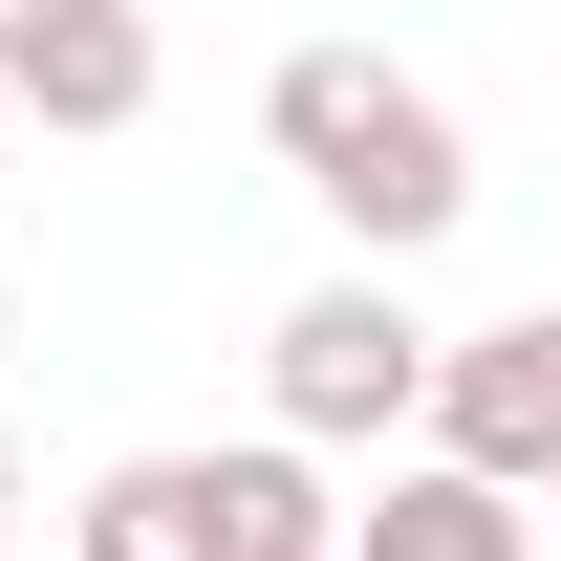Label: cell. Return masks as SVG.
<instances>
[{"mask_svg": "<svg viewBox=\"0 0 561 561\" xmlns=\"http://www.w3.org/2000/svg\"><path fill=\"white\" fill-rule=\"evenodd\" d=\"M0 346H22V280H0Z\"/></svg>", "mask_w": 561, "mask_h": 561, "instance_id": "cell-7", "label": "cell"}, {"mask_svg": "<svg viewBox=\"0 0 561 561\" xmlns=\"http://www.w3.org/2000/svg\"><path fill=\"white\" fill-rule=\"evenodd\" d=\"M66 561H346V518L302 476V432H238V454H108Z\"/></svg>", "mask_w": 561, "mask_h": 561, "instance_id": "cell-2", "label": "cell"}, {"mask_svg": "<svg viewBox=\"0 0 561 561\" xmlns=\"http://www.w3.org/2000/svg\"><path fill=\"white\" fill-rule=\"evenodd\" d=\"M0 518H22V454H0Z\"/></svg>", "mask_w": 561, "mask_h": 561, "instance_id": "cell-8", "label": "cell"}, {"mask_svg": "<svg viewBox=\"0 0 561 561\" xmlns=\"http://www.w3.org/2000/svg\"><path fill=\"white\" fill-rule=\"evenodd\" d=\"M260 389H280L302 454H389V432H432V324L389 302V260H346L260 324Z\"/></svg>", "mask_w": 561, "mask_h": 561, "instance_id": "cell-3", "label": "cell"}, {"mask_svg": "<svg viewBox=\"0 0 561 561\" xmlns=\"http://www.w3.org/2000/svg\"><path fill=\"white\" fill-rule=\"evenodd\" d=\"M0 108L130 130V108H151V0H0Z\"/></svg>", "mask_w": 561, "mask_h": 561, "instance_id": "cell-5", "label": "cell"}, {"mask_svg": "<svg viewBox=\"0 0 561 561\" xmlns=\"http://www.w3.org/2000/svg\"><path fill=\"white\" fill-rule=\"evenodd\" d=\"M346 561H540V496H496V476H454V454H411V476L346 518Z\"/></svg>", "mask_w": 561, "mask_h": 561, "instance_id": "cell-6", "label": "cell"}, {"mask_svg": "<svg viewBox=\"0 0 561 561\" xmlns=\"http://www.w3.org/2000/svg\"><path fill=\"white\" fill-rule=\"evenodd\" d=\"M432 454L496 496H561V302L476 324V346H432Z\"/></svg>", "mask_w": 561, "mask_h": 561, "instance_id": "cell-4", "label": "cell"}, {"mask_svg": "<svg viewBox=\"0 0 561 561\" xmlns=\"http://www.w3.org/2000/svg\"><path fill=\"white\" fill-rule=\"evenodd\" d=\"M260 151L346 216V260H432V238L476 216V130H454L411 66H367V44H302V66L260 87Z\"/></svg>", "mask_w": 561, "mask_h": 561, "instance_id": "cell-1", "label": "cell"}]
</instances>
